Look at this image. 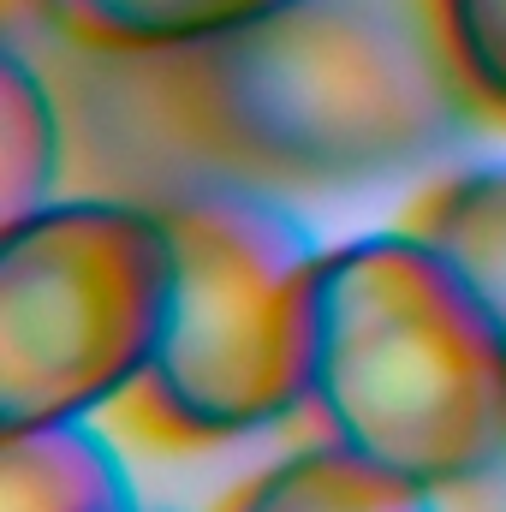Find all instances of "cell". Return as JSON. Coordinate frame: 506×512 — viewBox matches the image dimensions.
Returning a JSON list of instances; mask_svg holds the SVG:
<instances>
[{"label": "cell", "mask_w": 506, "mask_h": 512, "mask_svg": "<svg viewBox=\"0 0 506 512\" xmlns=\"http://www.w3.org/2000/svg\"><path fill=\"white\" fill-rule=\"evenodd\" d=\"M155 209L173 233V304L143 382L126 393L131 429L209 447L304 411L328 245L268 191L215 173L173 185Z\"/></svg>", "instance_id": "cell-3"}, {"label": "cell", "mask_w": 506, "mask_h": 512, "mask_svg": "<svg viewBox=\"0 0 506 512\" xmlns=\"http://www.w3.org/2000/svg\"><path fill=\"white\" fill-rule=\"evenodd\" d=\"M304 411L322 441L459 489L506 459V328L405 227L328 245Z\"/></svg>", "instance_id": "cell-2"}, {"label": "cell", "mask_w": 506, "mask_h": 512, "mask_svg": "<svg viewBox=\"0 0 506 512\" xmlns=\"http://www.w3.org/2000/svg\"><path fill=\"white\" fill-rule=\"evenodd\" d=\"M131 90L215 179L346 191L411 173L459 131L453 66L370 0H298L245 30L131 54Z\"/></svg>", "instance_id": "cell-1"}, {"label": "cell", "mask_w": 506, "mask_h": 512, "mask_svg": "<svg viewBox=\"0 0 506 512\" xmlns=\"http://www.w3.org/2000/svg\"><path fill=\"white\" fill-rule=\"evenodd\" d=\"M54 179H60V114L48 102V84L12 48L0 60V227L42 209L54 197Z\"/></svg>", "instance_id": "cell-9"}, {"label": "cell", "mask_w": 506, "mask_h": 512, "mask_svg": "<svg viewBox=\"0 0 506 512\" xmlns=\"http://www.w3.org/2000/svg\"><path fill=\"white\" fill-rule=\"evenodd\" d=\"M173 304L155 203L48 197L0 227V429L90 417L143 382Z\"/></svg>", "instance_id": "cell-4"}, {"label": "cell", "mask_w": 506, "mask_h": 512, "mask_svg": "<svg viewBox=\"0 0 506 512\" xmlns=\"http://www.w3.org/2000/svg\"><path fill=\"white\" fill-rule=\"evenodd\" d=\"M405 233H417L435 256H447L459 268V280L506 328V161L435 179L411 203Z\"/></svg>", "instance_id": "cell-7"}, {"label": "cell", "mask_w": 506, "mask_h": 512, "mask_svg": "<svg viewBox=\"0 0 506 512\" xmlns=\"http://www.w3.org/2000/svg\"><path fill=\"white\" fill-rule=\"evenodd\" d=\"M0 512H143L126 459L90 417L0 429Z\"/></svg>", "instance_id": "cell-5"}, {"label": "cell", "mask_w": 506, "mask_h": 512, "mask_svg": "<svg viewBox=\"0 0 506 512\" xmlns=\"http://www.w3.org/2000/svg\"><path fill=\"white\" fill-rule=\"evenodd\" d=\"M298 0H48V24L102 54H161L245 30Z\"/></svg>", "instance_id": "cell-8"}, {"label": "cell", "mask_w": 506, "mask_h": 512, "mask_svg": "<svg viewBox=\"0 0 506 512\" xmlns=\"http://www.w3.org/2000/svg\"><path fill=\"white\" fill-rule=\"evenodd\" d=\"M227 512H435V489L387 471L340 441H316L256 471L227 501Z\"/></svg>", "instance_id": "cell-6"}, {"label": "cell", "mask_w": 506, "mask_h": 512, "mask_svg": "<svg viewBox=\"0 0 506 512\" xmlns=\"http://www.w3.org/2000/svg\"><path fill=\"white\" fill-rule=\"evenodd\" d=\"M435 42L465 96L506 114V0H435Z\"/></svg>", "instance_id": "cell-10"}]
</instances>
